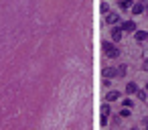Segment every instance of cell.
Segmentation results:
<instances>
[{"label": "cell", "mask_w": 148, "mask_h": 130, "mask_svg": "<svg viewBox=\"0 0 148 130\" xmlns=\"http://www.w3.org/2000/svg\"><path fill=\"white\" fill-rule=\"evenodd\" d=\"M103 53L108 55V57H112V59H116L118 55H120V49L114 45V43H103Z\"/></svg>", "instance_id": "obj_1"}, {"label": "cell", "mask_w": 148, "mask_h": 130, "mask_svg": "<svg viewBox=\"0 0 148 130\" xmlns=\"http://www.w3.org/2000/svg\"><path fill=\"white\" fill-rule=\"evenodd\" d=\"M122 31L124 33H136V23L134 21H124L122 23Z\"/></svg>", "instance_id": "obj_2"}, {"label": "cell", "mask_w": 148, "mask_h": 130, "mask_svg": "<svg viewBox=\"0 0 148 130\" xmlns=\"http://www.w3.org/2000/svg\"><path fill=\"white\" fill-rule=\"evenodd\" d=\"M122 33H124L122 27H114V29H112V41H116V43L122 41Z\"/></svg>", "instance_id": "obj_3"}, {"label": "cell", "mask_w": 148, "mask_h": 130, "mask_svg": "<svg viewBox=\"0 0 148 130\" xmlns=\"http://www.w3.org/2000/svg\"><path fill=\"white\" fill-rule=\"evenodd\" d=\"M103 77H106V79L118 77V69H114V67H103Z\"/></svg>", "instance_id": "obj_4"}, {"label": "cell", "mask_w": 148, "mask_h": 130, "mask_svg": "<svg viewBox=\"0 0 148 130\" xmlns=\"http://www.w3.org/2000/svg\"><path fill=\"white\" fill-rule=\"evenodd\" d=\"M144 10H146V4H144V2H138V4L132 6V12H134V14H142Z\"/></svg>", "instance_id": "obj_5"}, {"label": "cell", "mask_w": 148, "mask_h": 130, "mask_svg": "<svg viewBox=\"0 0 148 130\" xmlns=\"http://www.w3.org/2000/svg\"><path fill=\"white\" fill-rule=\"evenodd\" d=\"M118 21H120V14H116V12H110V14L106 17V23H108V25H116Z\"/></svg>", "instance_id": "obj_6"}, {"label": "cell", "mask_w": 148, "mask_h": 130, "mask_svg": "<svg viewBox=\"0 0 148 130\" xmlns=\"http://www.w3.org/2000/svg\"><path fill=\"white\" fill-rule=\"evenodd\" d=\"M148 39V33L146 31H136V41L138 43H142V41H146Z\"/></svg>", "instance_id": "obj_7"}, {"label": "cell", "mask_w": 148, "mask_h": 130, "mask_svg": "<svg viewBox=\"0 0 148 130\" xmlns=\"http://www.w3.org/2000/svg\"><path fill=\"white\" fill-rule=\"evenodd\" d=\"M126 94H138V85H136L134 81H130V83L126 85Z\"/></svg>", "instance_id": "obj_8"}, {"label": "cell", "mask_w": 148, "mask_h": 130, "mask_svg": "<svg viewBox=\"0 0 148 130\" xmlns=\"http://www.w3.org/2000/svg\"><path fill=\"white\" fill-rule=\"evenodd\" d=\"M118 98H120V91H116V89H114V91H110V94L106 96V100H108V102H116Z\"/></svg>", "instance_id": "obj_9"}, {"label": "cell", "mask_w": 148, "mask_h": 130, "mask_svg": "<svg viewBox=\"0 0 148 130\" xmlns=\"http://www.w3.org/2000/svg\"><path fill=\"white\" fill-rule=\"evenodd\" d=\"M134 4H132V0H120V8L122 10H128V8H132Z\"/></svg>", "instance_id": "obj_10"}, {"label": "cell", "mask_w": 148, "mask_h": 130, "mask_svg": "<svg viewBox=\"0 0 148 130\" xmlns=\"http://www.w3.org/2000/svg\"><path fill=\"white\" fill-rule=\"evenodd\" d=\"M126 71H128V67H126V65H120V67H118V77H124Z\"/></svg>", "instance_id": "obj_11"}, {"label": "cell", "mask_w": 148, "mask_h": 130, "mask_svg": "<svg viewBox=\"0 0 148 130\" xmlns=\"http://www.w3.org/2000/svg\"><path fill=\"white\" fill-rule=\"evenodd\" d=\"M122 106H124V108H128V110H130V108H132V106H134V102H132V100H130V98H126V100H124V102H122Z\"/></svg>", "instance_id": "obj_12"}, {"label": "cell", "mask_w": 148, "mask_h": 130, "mask_svg": "<svg viewBox=\"0 0 148 130\" xmlns=\"http://www.w3.org/2000/svg\"><path fill=\"white\" fill-rule=\"evenodd\" d=\"M136 96H138L140 100H146V98H148V94H146V89H138V94H136Z\"/></svg>", "instance_id": "obj_13"}, {"label": "cell", "mask_w": 148, "mask_h": 130, "mask_svg": "<svg viewBox=\"0 0 148 130\" xmlns=\"http://www.w3.org/2000/svg\"><path fill=\"white\" fill-rule=\"evenodd\" d=\"M101 12H110V4H108V2L101 4Z\"/></svg>", "instance_id": "obj_14"}, {"label": "cell", "mask_w": 148, "mask_h": 130, "mask_svg": "<svg viewBox=\"0 0 148 130\" xmlns=\"http://www.w3.org/2000/svg\"><path fill=\"white\" fill-rule=\"evenodd\" d=\"M120 116H122V118H126V116H130V110H128V108H124V110L120 112Z\"/></svg>", "instance_id": "obj_15"}, {"label": "cell", "mask_w": 148, "mask_h": 130, "mask_svg": "<svg viewBox=\"0 0 148 130\" xmlns=\"http://www.w3.org/2000/svg\"><path fill=\"white\" fill-rule=\"evenodd\" d=\"M142 69H146V71H148V59H144V63H142Z\"/></svg>", "instance_id": "obj_16"}, {"label": "cell", "mask_w": 148, "mask_h": 130, "mask_svg": "<svg viewBox=\"0 0 148 130\" xmlns=\"http://www.w3.org/2000/svg\"><path fill=\"white\" fill-rule=\"evenodd\" d=\"M146 91H148V83H146Z\"/></svg>", "instance_id": "obj_17"}, {"label": "cell", "mask_w": 148, "mask_h": 130, "mask_svg": "<svg viewBox=\"0 0 148 130\" xmlns=\"http://www.w3.org/2000/svg\"><path fill=\"white\" fill-rule=\"evenodd\" d=\"M130 130H138V128H130Z\"/></svg>", "instance_id": "obj_18"}, {"label": "cell", "mask_w": 148, "mask_h": 130, "mask_svg": "<svg viewBox=\"0 0 148 130\" xmlns=\"http://www.w3.org/2000/svg\"><path fill=\"white\" fill-rule=\"evenodd\" d=\"M146 130H148V124H146Z\"/></svg>", "instance_id": "obj_19"}]
</instances>
